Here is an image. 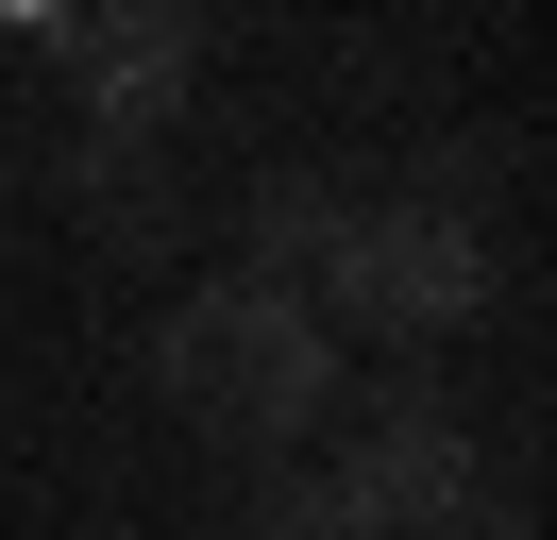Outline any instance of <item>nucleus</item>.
<instances>
[{
  "label": "nucleus",
  "instance_id": "obj_1",
  "mask_svg": "<svg viewBox=\"0 0 557 540\" xmlns=\"http://www.w3.org/2000/svg\"><path fill=\"white\" fill-rule=\"evenodd\" d=\"M152 389H170L186 439H220V456H305L321 405H355V389H338V338L305 321V287H237V270L170 304Z\"/></svg>",
  "mask_w": 557,
  "mask_h": 540
},
{
  "label": "nucleus",
  "instance_id": "obj_2",
  "mask_svg": "<svg viewBox=\"0 0 557 540\" xmlns=\"http://www.w3.org/2000/svg\"><path fill=\"white\" fill-rule=\"evenodd\" d=\"M473 304H490V236H473V220H422V202L372 220V202H355L338 254H321V304H305V321H321V338H388V355H422V338H456Z\"/></svg>",
  "mask_w": 557,
  "mask_h": 540
},
{
  "label": "nucleus",
  "instance_id": "obj_3",
  "mask_svg": "<svg viewBox=\"0 0 557 540\" xmlns=\"http://www.w3.org/2000/svg\"><path fill=\"white\" fill-rule=\"evenodd\" d=\"M321 490H338L355 540H440L456 506H473V439H456L440 389H372V405H355V439L321 456Z\"/></svg>",
  "mask_w": 557,
  "mask_h": 540
},
{
  "label": "nucleus",
  "instance_id": "obj_4",
  "mask_svg": "<svg viewBox=\"0 0 557 540\" xmlns=\"http://www.w3.org/2000/svg\"><path fill=\"white\" fill-rule=\"evenodd\" d=\"M51 51L85 68V119H102V152H152V119L203 85V17H186V0H136V17H69Z\"/></svg>",
  "mask_w": 557,
  "mask_h": 540
},
{
  "label": "nucleus",
  "instance_id": "obj_5",
  "mask_svg": "<svg viewBox=\"0 0 557 540\" xmlns=\"http://www.w3.org/2000/svg\"><path fill=\"white\" fill-rule=\"evenodd\" d=\"M338 220H355V202L321 186V169H271V186L237 202V254H253L237 287H287V270H321V254H338Z\"/></svg>",
  "mask_w": 557,
  "mask_h": 540
},
{
  "label": "nucleus",
  "instance_id": "obj_6",
  "mask_svg": "<svg viewBox=\"0 0 557 540\" xmlns=\"http://www.w3.org/2000/svg\"><path fill=\"white\" fill-rule=\"evenodd\" d=\"M253 540H355V524H338V490H321L305 456H271L253 472Z\"/></svg>",
  "mask_w": 557,
  "mask_h": 540
},
{
  "label": "nucleus",
  "instance_id": "obj_7",
  "mask_svg": "<svg viewBox=\"0 0 557 540\" xmlns=\"http://www.w3.org/2000/svg\"><path fill=\"white\" fill-rule=\"evenodd\" d=\"M440 540H541V506H523V490H490V472H473V506H456Z\"/></svg>",
  "mask_w": 557,
  "mask_h": 540
}]
</instances>
